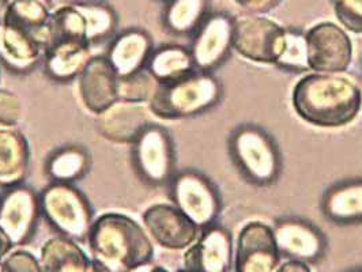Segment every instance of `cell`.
<instances>
[{
    "label": "cell",
    "instance_id": "cell-1",
    "mask_svg": "<svg viewBox=\"0 0 362 272\" xmlns=\"http://www.w3.org/2000/svg\"><path fill=\"white\" fill-rule=\"evenodd\" d=\"M291 100L297 114L317 127L347 126L362 108L360 86L339 73H309L297 82Z\"/></svg>",
    "mask_w": 362,
    "mask_h": 272
},
{
    "label": "cell",
    "instance_id": "cell-2",
    "mask_svg": "<svg viewBox=\"0 0 362 272\" xmlns=\"http://www.w3.org/2000/svg\"><path fill=\"white\" fill-rule=\"evenodd\" d=\"M86 242L93 260L112 272L146 267L154 254L153 240L144 225L117 211L95 217Z\"/></svg>",
    "mask_w": 362,
    "mask_h": 272
},
{
    "label": "cell",
    "instance_id": "cell-3",
    "mask_svg": "<svg viewBox=\"0 0 362 272\" xmlns=\"http://www.w3.org/2000/svg\"><path fill=\"white\" fill-rule=\"evenodd\" d=\"M45 32L47 47L59 40H75L95 49L119 32V14L105 0L66 1L54 6Z\"/></svg>",
    "mask_w": 362,
    "mask_h": 272
},
{
    "label": "cell",
    "instance_id": "cell-4",
    "mask_svg": "<svg viewBox=\"0 0 362 272\" xmlns=\"http://www.w3.org/2000/svg\"><path fill=\"white\" fill-rule=\"evenodd\" d=\"M221 95L222 86L213 73L197 70L177 81L157 85L147 107L161 120H181L213 108Z\"/></svg>",
    "mask_w": 362,
    "mask_h": 272
},
{
    "label": "cell",
    "instance_id": "cell-5",
    "mask_svg": "<svg viewBox=\"0 0 362 272\" xmlns=\"http://www.w3.org/2000/svg\"><path fill=\"white\" fill-rule=\"evenodd\" d=\"M41 215L56 235L86 241L95 213L76 184L49 182L40 191Z\"/></svg>",
    "mask_w": 362,
    "mask_h": 272
},
{
    "label": "cell",
    "instance_id": "cell-6",
    "mask_svg": "<svg viewBox=\"0 0 362 272\" xmlns=\"http://www.w3.org/2000/svg\"><path fill=\"white\" fill-rule=\"evenodd\" d=\"M129 161L136 177L150 187H165L176 175V150L166 128L150 123L129 146Z\"/></svg>",
    "mask_w": 362,
    "mask_h": 272
},
{
    "label": "cell",
    "instance_id": "cell-7",
    "mask_svg": "<svg viewBox=\"0 0 362 272\" xmlns=\"http://www.w3.org/2000/svg\"><path fill=\"white\" fill-rule=\"evenodd\" d=\"M235 165L250 182L269 185L281 172V155L272 136L256 126L237 128L230 139Z\"/></svg>",
    "mask_w": 362,
    "mask_h": 272
},
{
    "label": "cell",
    "instance_id": "cell-8",
    "mask_svg": "<svg viewBox=\"0 0 362 272\" xmlns=\"http://www.w3.org/2000/svg\"><path fill=\"white\" fill-rule=\"evenodd\" d=\"M172 204L200 229L214 225L221 211V199L214 184L194 169L176 172L169 182Z\"/></svg>",
    "mask_w": 362,
    "mask_h": 272
},
{
    "label": "cell",
    "instance_id": "cell-9",
    "mask_svg": "<svg viewBox=\"0 0 362 272\" xmlns=\"http://www.w3.org/2000/svg\"><path fill=\"white\" fill-rule=\"evenodd\" d=\"M41 215L40 191L26 182L3 189L0 204V229L14 247L26 245L36 236Z\"/></svg>",
    "mask_w": 362,
    "mask_h": 272
},
{
    "label": "cell",
    "instance_id": "cell-10",
    "mask_svg": "<svg viewBox=\"0 0 362 272\" xmlns=\"http://www.w3.org/2000/svg\"><path fill=\"white\" fill-rule=\"evenodd\" d=\"M286 29L259 16H241L233 20V49L257 63H276L285 44Z\"/></svg>",
    "mask_w": 362,
    "mask_h": 272
},
{
    "label": "cell",
    "instance_id": "cell-11",
    "mask_svg": "<svg viewBox=\"0 0 362 272\" xmlns=\"http://www.w3.org/2000/svg\"><path fill=\"white\" fill-rule=\"evenodd\" d=\"M309 70L316 73H341L353 60V44L344 28L322 22L305 33Z\"/></svg>",
    "mask_w": 362,
    "mask_h": 272
},
{
    "label": "cell",
    "instance_id": "cell-12",
    "mask_svg": "<svg viewBox=\"0 0 362 272\" xmlns=\"http://www.w3.org/2000/svg\"><path fill=\"white\" fill-rule=\"evenodd\" d=\"M142 225L154 242L170 251L187 249L202 232L198 225L169 203L148 206L142 214Z\"/></svg>",
    "mask_w": 362,
    "mask_h": 272
},
{
    "label": "cell",
    "instance_id": "cell-13",
    "mask_svg": "<svg viewBox=\"0 0 362 272\" xmlns=\"http://www.w3.org/2000/svg\"><path fill=\"white\" fill-rule=\"evenodd\" d=\"M233 20L225 13H211L191 36L189 52L195 69L213 73L233 48Z\"/></svg>",
    "mask_w": 362,
    "mask_h": 272
},
{
    "label": "cell",
    "instance_id": "cell-14",
    "mask_svg": "<svg viewBox=\"0 0 362 272\" xmlns=\"http://www.w3.org/2000/svg\"><path fill=\"white\" fill-rule=\"evenodd\" d=\"M279 260L272 226L255 220L241 229L235 244L233 272H275Z\"/></svg>",
    "mask_w": 362,
    "mask_h": 272
},
{
    "label": "cell",
    "instance_id": "cell-15",
    "mask_svg": "<svg viewBox=\"0 0 362 272\" xmlns=\"http://www.w3.org/2000/svg\"><path fill=\"white\" fill-rule=\"evenodd\" d=\"M75 85L81 105L95 117L119 101V75L104 54H94Z\"/></svg>",
    "mask_w": 362,
    "mask_h": 272
},
{
    "label": "cell",
    "instance_id": "cell-16",
    "mask_svg": "<svg viewBox=\"0 0 362 272\" xmlns=\"http://www.w3.org/2000/svg\"><path fill=\"white\" fill-rule=\"evenodd\" d=\"M47 41L0 18V69L29 75L42 64Z\"/></svg>",
    "mask_w": 362,
    "mask_h": 272
},
{
    "label": "cell",
    "instance_id": "cell-17",
    "mask_svg": "<svg viewBox=\"0 0 362 272\" xmlns=\"http://www.w3.org/2000/svg\"><path fill=\"white\" fill-rule=\"evenodd\" d=\"M235 248L230 233L218 225L202 229L198 240L187 248L182 261L188 272H232Z\"/></svg>",
    "mask_w": 362,
    "mask_h": 272
},
{
    "label": "cell",
    "instance_id": "cell-18",
    "mask_svg": "<svg viewBox=\"0 0 362 272\" xmlns=\"http://www.w3.org/2000/svg\"><path fill=\"white\" fill-rule=\"evenodd\" d=\"M272 230L279 254L288 260H300L309 264L322 259L326 252V237L307 220L285 218L278 220Z\"/></svg>",
    "mask_w": 362,
    "mask_h": 272
},
{
    "label": "cell",
    "instance_id": "cell-19",
    "mask_svg": "<svg viewBox=\"0 0 362 272\" xmlns=\"http://www.w3.org/2000/svg\"><path fill=\"white\" fill-rule=\"evenodd\" d=\"M153 36L139 26L119 30L105 45V57L119 78L145 70L154 49Z\"/></svg>",
    "mask_w": 362,
    "mask_h": 272
},
{
    "label": "cell",
    "instance_id": "cell-20",
    "mask_svg": "<svg viewBox=\"0 0 362 272\" xmlns=\"http://www.w3.org/2000/svg\"><path fill=\"white\" fill-rule=\"evenodd\" d=\"M146 104L117 101L95 117L97 132L110 143L131 146L151 122Z\"/></svg>",
    "mask_w": 362,
    "mask_h": 272
},
{
    "label": "cell",
    "instance_id": "cell-21",
    "mask_svg": "<svg viewBox=\"0 0 362 272\" xmlns=\"http://www.w3.org/2000/svg\"><path fill=\"white\" fill-rule=\"evenodd\" d=\"M94 49L75 40H59L48 44L42 60L45 76L54 83H73L85 70Z\"/></svg>",
    "mask_w": 362,
    "mask_h": 272
},
{
    "label": "cell",
    "instance_id": "cell-22",
    "mask_svg": "<svg viewBox=\"0 0 362 272\" xmlns=\"http://www.w3.org/2000/svg\"><path fill=\"white\" fill-rule=\"evenodd\" d=\"M32 148L17 127H0V189L23 184L29 173Z\"/></svg>",
    "mask_w": 362,
    "mask_h": 272
},
{
    "label": "cell",
    "instance_id": "cell-23",
    "mask_svg": "<svg viewBox=\"0 0 362 272\" xmlns=\"http://www.w3.org/2000/svg\"><path fill=\"white\" fill-rule=\"evenodd\" d=\"M90 151L82 145H63L49 153L44 163V173L49 182L76 184L91 170Z\"/></svg>",
    "mask_w": 362,
    "mask_h": 272
},
{
    "label": "cell",
    "instance_id": "cell-24",
    "mask_svg": "<svg viewBox=\"0 0 362 272\" xmlns=\"http://www.w3.org/2000/svg\"><path fill=\"white\" fill-rule=\"evenodd\" d=\"M211 14V0H169L163 3L161 25L169 35L191 37Z\"/></svg>",
    "mask_w": 362,
    "mask_h": 272
},
{
    "label": "cell",
    "instance_id": "cell-25",
    "mask_svg": "<svg viewBox=\"0 0 362 272\" xmlns=\"http://www.w3.org/2000/svg\"><path fill=\"white\" fill-rule=\"evenodd\" d=\"M145 70L157 85L177 81L197 71L189 49L176 44H166L154 48L147 60Z\"/></svg>",
    "mask_w": 362,
    "mask_h": 272
},
{
    "label": "cell",
    "instance_id": "cell-26",
    "mask_svg": "<svg viewBox=\"0 0 362 272\" xmlns=\"http://www.w3.org/2000/svg\"><path fill=\"white\" fill-rule=\"evenodd\" d=\"M323 213L337 223L362 220V179L339 182L329 188L323 198Z\"/></svg>",
    "mask_w": 362,
    "mask_h": 272
},
{
    "label": "cell",
    "instance_id": "cell-27",
    "mask_svg": "<svg viewBox=\"0 0 362 272\" xmlns=\"http://www.w3.org/2000/svg\"><path fill=\"white\" fill-rule=\"evenodd\" d=\"M275 64L289 71H308V49L304 33L286 29L285 44Z\"/></svg>",
    "mask_w": 362,
    "mask_h": 272
},
{
    "label": "cell",
    "instance_id": "cell-28",
    "mask_svg": "<svg viewBox=\"0 0 362 272\" xmlns=\"http://www.w3.org/2000/svg\"><path fill=\"white\" fill-rule=\"evenodd\" d=\"M156 88V81L146 70L119 78V101L147 105Z\"/></svg>",
    "mask_w": 362,
    "mask_h": 272
},
{
    "label": "cell",
    "instance_id": "cell-29",
    "mask_svg": "<svg viewBox=\"0 0 362 272\" xmlns=\"http://www.w3.org/2000/svg\"><path fill=\"white\" fill-rule=\"evenodd\" d=\"M341 25L353 33H362V0H332Z\"/></svg>",
    "mask_w": 362,
    "mask_h": 272
},
{
    "label": "cell",
    "instance_id": "cell-30",
    "mask_svg": "<svg viewBox=\"0 0 362 272\" xmlns=\"http://www.w3.org/2000/svg\"><path fill=\"white\" fill-rule=\"evenodd\" d=\"M22 119V101L13 91L0 89V127H17Z\"/></svg>",
    "mask_w": 362,
    "mask_h": 272
},
{
    "label": "cell",
    "instance_id": "cell-31",
    "mask_svg": "<svg viewBox=\"0 0 362 272\" xmlns=\"http://www.w3.org/2000/svg\"><path fill=\"white\" fill-rule=\"evenodd\" d=\"M235 1L251 13H264L274 8L281 0H235Z\"/></svg>",
    "mask_w": 362,
    "mask_h": 272
},
{
    "label": "cell",
    "instance_id": "cell-32",
    "mask_svg": "<svg viewBox=\"0 0 362 272\" xmlns=\"http://www.w3.org/2000/svg\"><path fill=\"white\" fill-rule=\"evenodd\" d=\"M275 272H312L308 263L300 260H286L279 264Z\"/></svg>",
    "mask_w": 362,
    "mask_h": 272
},
{
    "label": "cell",
    "instance_id": "cell-33",
    "mask_svg": "<svg viewBox=\"0 0 362 272\" xmlns=\"http://www.w3.org/2000/svg\"><path fill=\"white\" fill-rule=\"evenodd\" d=\"M14 245H13V242L10 241V238L6 236V233L0 229V261L3 260V257L6 256V254L10 252V249L13 248Z\"/></svg>",
    "mask_w": 362,
    "mask_h": 272
},
{
    "label": "cell",
    "instance_id": "cell-34",
    "mask_svg": "<svg viewBox=\"0 0 362 272\" xmlns=\"http://www.w3.org/2000/svg\"><path fill=\"white\" fill-rule=\"evenodd\" d=\"M11 1H14V0H0V6L3 7V6L8 4V3H11ZM47 1H49V3H54V0H47Z\"/></svg>",
    "mask_w": 362,
    "mask_h": 272
},
{
    "label": "cell",
    "instance_id": "cell-35",
    "mask_svg": "<svg viewBox=\"0 0 362 272\" xmlns=\"http://www.w3.org/2000/svg\"><path fill=\"white\" fill-rule=\"evenodd\" d=\"M147 272H168L163 267H154V268H150Z\"/></svg>",
    "mask_w": 362,
    "mask_h": 272
},
{
    "label": "cell",
    "instance_id": "cell-36",
    "mask_svg": "<svg viewBox=\"0 0 362 272\" xmlns=\"http://www.w3.org/2000/svg\"><path fill=\"white\" fill-rule=\"evenodd\" d=\"M347 272H362V268H354V270H350Z\"/></svg>",
    "mask_w": 362,
    "mask_h": 272
},
{
    "label": "cell",
    "instance_id": "cell-37",
    "mask_svg": "<svg viewBox=\"0 0 362 272\" xmlns=\"http://www.w3.org/2000/svg\"><path fill=\"white\" fill-rule=\"evenodd\" d=\"M1 198H3V189H0V204H1Z\"/></svg>",
    "mask_w": 362,
    "mask_h": 272
},
{
    "label": "cell",
    "instance_id": "cell-38",
    "mask_svg": "<svg viewBox=\"0 0 362 272\" xmlns=\"http://www.w3.org/2000/svg\"><path fill=\"white\" fill-rule=\"evenodd\" d=\"M156 1H160V3H166V1H169V0H156Z\"/></svg>",
    "mask_w": 362,
    "mask_h": 272
},
{
    "label": "cell",
    "instance_id": "cell-39",
    "mask_svg": "<svg viewBox=\"0 0 362 272\" xmlns=\"http://www.w3.org/2000/svg\"><path fill=\"white\" fill-rule=\"evenodd\" d=\"M0 79H1V73H0Z\"/></svg>",
    "mask_w": 362,
    "mask_h": 272
},
{
    "label": "cell",
    "instance_id": "cell-40",
    "mask_svg": "<svg viewBox=\"0 0 362 272\" xmlns=\"http://www.w3.org/2000/svg\"><path fill=\"white\" fill-rule=\"evenodd\" d=\"M180 272H188V271H185V270H184V271H180Z\"/></svg>",
    "mask_w": 362,
    "mask_h": 272
}]
</instances>
